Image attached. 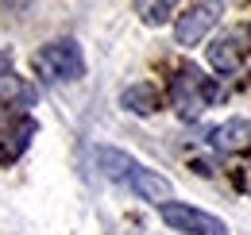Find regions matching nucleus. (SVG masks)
Segmentation results:
<instances>
[{"label": "nucleus", "instance_id": "obj_8", "mask_svg": "<svg viewBox=\"0 0 251 235\" xmlns=\"http://www.w3.org/2000/svg\"><path fill=\"white\" fill-rule=\"evenodd\" d=\"M35 119L24 116V119H12L4 131H0V162H16L24 150H27V143L35 139Z\"/></svg>", "mask_w": 251, "mask_h": 235}, {"label": "nucleus", "instance_id": "obj_12", "mask_svg": "<svg viewBox=\"0 0 251 235\" xmlns=\"http://www.w3.org/2000/svg\"><path fill=\"white\" fill-rule=\"evenodd\" d=\"M139 12H143L147 24H162V20L174 12V4H139Z\"/></svg>", "mask_w": 251, "mask_h": 235}, {"label": "nucleus", "instance_id": "obj_6", "mask_svg": "<svg viewBox=\"0 0 251 235\" xmlns=\"http://www.w3.org/2000/svg\"><path fill=\"white\" fill-rule=\"evenodd\" d=\"M35 104V89L20 77L0 81V119H24V108Z\"/></svg>", "mask_w": 251, "mask_h": 235}, {"label": "nucleus", "instance_id": "obj_10", "mask_svg": "<svg viewBox=\"0 0 251 235\" xmlns=\"http://www.w3.org/2000/svg\"><path fill=\"white\" fill-rule=\"evenodd\" d=\"M97 162H100V170L112 177V181H127L131 170L139 166L131 154H124V150H116V147H100V150H97Z\"/></svg>", "mask_w": 251, "mask_h": 235}, {"label": "nucleus", "instance_id": "obj_5", "mask_svg": "<svg viewBox=\"0 0 251 235\" xmlns=\"http://www.w3.org/2000/svg\"><path fill=\"white\" fill-rule=\"evenodd\" d=\"M213 24H217V8H213V4H193V8H186V12L178 16V27H174L178 47H197V43L209 35Z\"/></svg>", "mask_w": 251, "mask_h": 235}, {"label": "nucleus", "instance_id": "obj_2", "mask_svg": "<svg viewBox=\"0 0 251 235\" xmlns=\"http://www.w3.org/2000/svg\"><path fill=\"white\" fill-rule=\"evenodd\" d=\"M35 70L47 77V81H77L85 73V58H81V47L74 39H58V43H47L39 54H35Z\"/></svg>", "mask_w": 251, "mask_h": 235}, {"label": "nucleus", "instance_id": "obj_7", "mask_svg": "<svg viewBox=\"0 0 251 235\" xmlns=\"http://www.w3.org/2000/svg\"><path fill=\"white\" fill-rule=\"evenodd\" d=\"M124 185L135 189V193H139L143 201H151V205H170V193H174L170 181H166L162 174H155V170H147V166H135Z\"/></svg>", "mask_w": 251, "mask_h": 235}, {"label": "nucleus", "instance_id": "obj_11", "mask_svg": "<svg viewBox=\"0 0 251 235\" xmlns=\"http://www.w3.org/2000/svg\"><path fill=\"white\" fill-rule=\"evenodd\" d=\"M120 104H124L127 112H139V116H147V112H155V108H158V89H155V85H147V81H139V85L124 89Z\"/></svg>", "mask_w": 251, "mask_h": 235}, {"label": "nucleus", "instance_id": "obj_1", "mask_svg": "<svg viewBox=\"0 0 251 235\" xmlns=\"http://www.w3.org/2000/svg\"><path fill=\"white\" fill-rule=\"evenodd\" d=\"M170 100H174V112L182 119H197L213 100H217V85L197 70V66H182L170 81Z\"/></svg>", "mask_w": 251, "mask_h": 235}, {"label": "nucleus", "instance_id": "obj_4", "mask_svg": "<svg viewBox=\"0 0 251 235\" xmlns=\"http://www.w3.org/2000/svg\"><path fill=\"white\" fill-rule=\"evenodd\" d=\"M248 50H251V31H244V27L224 31L209 47V66L220 70V73H236L244 66V58H248Z\"/></svg>", "mask_w": 251, "mask_h": 235}, {"label": "nucleus", "instance_id": "obj_13", "mask_svg": "<svg viewBox=\"0 0 251 235\" xmlns=\"http://www.w3.org/2000/svg\"><path fill=\"white\" fill-rule=\"evenodd\" d=\"M4 77H12V54L0 50V81H4Z\"/></svg>", "mask_w": 251, "mask_h": 235}, {"label": "nucleus", "instance_id": "obj_9", "mask_svg": "<svg viewBox=\"0 0 251 235\" xmlns=\"http://www.w3.org/2000/svg\"><path fill=\"white\" fill-rule=\"evenodd\" d=\"M209 143L224 154H236V150H248L251 147V119H228L220 123L217 131L209 135Z\"/></svg>", "mask_w": 251, "mask_h": 235}, {"label": "nucleus", "instance_id": "obj_3", "mask_svg": "<svg viewBox=\"0 0 251 235\" xmlns=\"http://www.w3.org/2000/svg\"><path fill=\"white\" fill-rule=\"evenodd\" d=\"M162 220H166V228L186 232V235H228V228L217 216H209L193 205H162Z\"/></svg>", "mask_w": 251, "mask_h": 235}]
</instances>
